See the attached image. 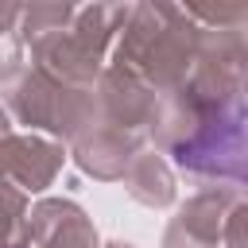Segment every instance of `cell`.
<instances>
[{
    "instance_id": "1",
    "label": "cell",
    "mask_w": 248,
    "mask_h": 248,
    "mask_svg": "<svg viewBox=\"0 0 248 248\" xmlns=\"http://www.w3.org/2000/svg\"><path fill=\"white\" fill-rule=\"evenodd\" d=\"M136 23L124 27L116 70L143 81L147 89H178L186 85V70L198 58L202 27H190L182 8H132Z\"/></svg>"
},
{
    "instance_id": "2",
    "label": "cell",
    "mask_w": 248,
    "mask_h": 248,
    "mask_svg": "<svg viewBox=\"0 0 248 248\" xmlns=\"http://www.w3.org/2000/svg\"><path fill=\"white\" fill-rule=\"evenodd\" d=\"M236 190H209L198 194L190 205H182V213L174 217V225L163 236V248H213L221 240L225 217L236 205Z\"/></svg>"
},
{
    "instance_id": "3",
    "label": "cell",
    "mask_w": 248,
    "mask_h": 248,
    "mask_svg": "<svg viewBox=\"0 0 248 248\" xmlns=\"http://www.w3.org/2000/svg\"><path fill=\"white\" fill-rule=\"evenodd\" d=\"M62 167V147L35 136H0V186L43 190Z\"/></svg>"
},
{
    "instance_id": "4",
    "label": "cell",
    "mask_w": 248,
    "mask_h": 248,
    "mask_svg": "<svg viewBox=\"0 0 248 248\" xmlns=\"http://www.w3.org/2000/svg\"><path fill=\"white\" fill-rule=\"evenodd\" d=\"M27 236L35 240V248H97L93 225L74 202H43L31 213Z\"/></svg>"
},
{
    "instance_id": "5",
    "label": "cell",
    "mask_w": 248,
    "mask_h": 248,
    "mask_svg": "<svg viewBox=\"0 0 248 248\" xmlns=\"http://www.w3.org/2000/svg\"><path fill=\"white\" fill-rule=\"evenodd\" d=\"M78 163L93 174V178H124L128 163L140 155L132 132H120V128H101L93 136H78V147H74Z\"/></svg>"
},
{
    "instance_id": "6",
    "label": "cell",
    "mask_w": 248,
    "mask_h": 248,
    "mask_svg": "<svg viewBox=\"0 0 248 248\" xmlns=\"http://www.w3.org/2000/svg\"><path fill=\"white\" fill-rule=\"evenodd\" d=\"M101 101H105V108L112 116V128H120V132H132V128L147 124L155 105H159L155 93L143 81H136V78L120 74V70H108V78L101 81Z\"/></svg>"
},
{
    "instance_id": "7",
    "label": "cell",
    "mask_w": 248,
    "mask_h": 248,
    "mask_svg": "<svg viewBox=\"0 0 248 248\" xmlns=\"http://www.w3.org/2000/svg\"><path fill=\"white\" fill-rule=\"evenodd\" d=\"M124 182H128L132 198L143 202V205H167V202L174 198V178H170V170L163 167L159 155H143V151H140V155L128 163Z\"/></svg>"
},
{
    "instance_id": "8",
    "label": "cell",
    "mask_w": 248,
    "mask_h": 248,
    "mask_svg": "<svg viewBox=\"0 0 248 248\" xmlns=\"http://www.w3.org/2000/svg\"><path fill=\"white\" fill-rule=\"evenodd\" d=\"M19 217H23V198L12 186H0V248H8L12 232L19 229Z\"/></svg>"
},
{
    "instance_id": "9",
    "label": "cell",
    "mask_w": 248,
    "mask_h": 248,
    "mask_svg": "<svg viewBox=\"0 0 248 248\" xmlns=\"http://www.w3.org/2000/svg\"><path fill=\"white\" fill-rule=\"evenodd\" d=\"M16 62H19V46H16L8 35H0V74L8 78V74L16 70Z\"/></svg>"
},
{
    "instance_id": "10",
    "label": "cell",
    "mask_w": 248,
    "mask_h": 248,
    "mask_svg": "<svg viewBox=\"0 0 248 248\" xmlns=\"http://www.w3.org/2000/svg\"><path fill=\"white\" fill-rule=\"evenodd\" d=\"M0 136H8V116H4V108H0Z\"/></svg>"
},
{
    "instance_id": "11",
    "label": "cell",
    "mask_w": 248,
    "mask_h": 248,
    "mask_svg": "<svg viewBox=\"0 0 248 248\" xmlns=\"http://www.w3.org/2000/svg\"><path fill=\"white\" fill-rule=\"evenodd\" d=\"M108 248H132V244H108Z\"/></svg>"
}]
</instances>
